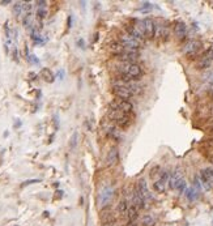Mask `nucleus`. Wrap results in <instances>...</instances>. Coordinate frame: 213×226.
Returning <instances> with one entry per match:
<instances>
[{"label": "nucleus", "instance_id": "26", "mask_svg": "<svg viewBox=\"0 0 213 226\" xmlns=\"http://www.w3.org/2000/svg\"><path fill=\"white\" fill-rule=\"evenodd\" d=\"M201 182H200V179H199V177H195L194 178V188L196 189V191L200 194V191H201Z\"/></svg>", "mask_w": 213, "mask_h": 226}, {"label": "nucleus", "instance_id": "5", "mask_svg": "<svg viewBox=\"0 0 213 226\" xmlns=\"http://www.w3.org/2000/svg\"><path fill=\"white\" fill-rule=\"evenodd\" d=\"M201 47V42L200 41H196V39H191L188 41L183 47V54L188 58H192L195 55H197L199 50Z\"/></svg>", "mask_w": 213, "mask_h": 226}, {"label": "nucleus", "instance_id": "27", "mask_svg": "<svg viewBox=\"0 0 213 226\" xmlns=\"http://www.w3.org/2000/svg\"><path fill=\"white\" fill-rule=\"evenodd\" d=\"M26 60L30 64H39V60L37 59V56H35V55H26Z\"/></svg>", "mask_w": 213, "mask_h": 226}, {"label": "nucleus", "instance_id": "22", "mask_svg": "<svg viewBox=\"0 0 213 226\" xmlns=\"http://www.w3.org/2000/svg\"><path fill=\"white\" fill-rule=\"evenodd\" d=\"M41 76L43 77L44 80H46V81H49V82H52L54 81V75L51 73V71H50V69H47V68H43L42 69V72H41Z\"/></svg>", "mask_w": 213, "mask_h": 226}, {"label": "nucleus", "instance_id": "35", "mask_svg": "<svg viewBox=\"0 0 213 226\" xmlns=\"http://www.w3.org/2000/svg\"><path fill=\"white\" fill-rule=\"evenodd\" d=\"M208 81H209V82H211L212 85H213V72H212L211 75H209V79H208Z\"/></svg>", "mask_w": 213, "mask_h": 226}, {"label": "nucleus", "instance_id": "2", "mask_svg": "<svg viewBox=\"0 0 213 226\" xmlns=\"http://www.w3.org/2000/svg\"><path fill=\"white\" fill-rule=\"evenodd\" d=\"M107 118L110 119V120L115 122L119 127H127V125L131 123L130 114L123 113V111H119V110H111L110 108V110L107 111Z\"/></svg>", "mask_w": 213, "mask_h": 226}, {"label": "nucleus", "instance_id": "13", "mask_svg": "<svg viewBox=\"0 0 213 226\" xmlns=\"http://www.w3.org/2000/svg\"><path fill=\"white\" fill-rule=\"evenodd\" d=\"M174 33H175L176 38H178L179 41H183L184 38H186V35H187V26H186V24H184V22H182V21H178L175 24V26H174Z\"/></svg>", "mask_w": 213, "mask_h": 226}, {"label": "nucleus", "instance_id": "6", "mask_svg": "<svg viewBox=\"0 0 213 226\" xmlns=\"http://www.w3.org/2000/svg\"><path fill=\"white\" fill-rule=\"evenodd\" d=\"M119 38H120V43L127 50H139L140 43H141V41L136 39V38H133L130 34H122Z\"/></svg>", "mask_w": 213, "mask_h": 226}, {"label": "nucleus", "instance_id": "18", "mask_svg": "<svg viewBox=\"0 0 213 226\" xmlns=\"http://www.w3.org/2000/svg\"><path fill=\"white\" fill-rule=\"evenodd\" d=\"M184 195H186V197L188 199V201H195L199 196V192L196 191L194 187H188V188L186 189V192H184Z\"/></svg>", "mask_w": 213, "mask_h": 226}, {"label": "nucleus", "instance_id": "7", "mask_svg": "<svg viewBox=\"0 0 213 226\" xmlns=\"http://www.w3.org/2000/svg\"><path fill=\"white\" fill-rule=\"evenodd\" d=\"M213 63V50L209 49L201 55V58L197 62V69H207Z\"/></svg>", "mask_w": 213, "mask_h": 226}, {"label": "nucleus", "instance_id": "23", "mask_svg": "<svg viewBox=\"0 0 213 226\" xmlns=\"http://www.w3.org/2000/svg\"><path fill=\"white\" fill-rule=\"evenodd\" d=\"M186 189H187V183H186V179H181L179 180V183L176 184V187H175V191L178 192L179 195H182V194H184L186 192Z\"/></svg>", "mask_w": 213, "mask_h": 226}, {"label": "nucleus", "instance_id": "19", "mask_svg": "<svg viewBox=\"0 0 213 226\" xmlns=\"http://www.w3.org/2000/svg\"><path fill=\"white\" fill-rule=\"evenodd\" d=\"M156 33L158 37L167 38L169 37V26H166V25H159V26L156 27Z\"/></svg>", "mask_w": 213, "mask_h": 226}, {"label": "nucleus", "instance_id": "14", "mask_svg": "<svg viewBox=\"0 0 213 226\" xmlns=\"http://www.w3.org/2000/svg\"><path fill=\"white\" fill-rule=\"evenodd\" d=\"M119 161V152H118V148H111L107 153V157H106V162H107V166H114V165L118 163Z\"/></svg>", "mask_w": 213, "mask_h": 226}, {"label": "nucleus", "instance_id": "12", "mask_svg": "<svg viewBox=\"0 0 213 226\" xmlns=\"http://www.w3.org/2000/svg\"><path fill=\"white\" fill-rule=\"evenodd\" d=\"M136 191L139 192L140 196H141L142 199L145 200V203H148L150 199H152V196H150V194H149V189H148L147 182H145V179H140L139 182H137Z\"/></svg>", "mask_w": 213, "mask_h": 226}, {"label": "nucleus", "instance_id": "3", "mask_svg": "<svg viewBox=\"0 0 213 226\" xmlns=\"http://www.w3.org/2000/svg\"><path fill=\"white\" fill-rule=\"evenodd\" d=\"M110 108L111 110H119V111H123V113L130 114L133 110V105L130 101H126V99L115 98L110 103Z\"/></svg>", "mask_w": 213, "mask_h": 226}, {"label": "nucleus", "instance_id": "8", "mask_svg": "<svg viewBox=\"0 0 213 226\" xmlns=\"http://www.w3.org/2000/svg\"><path fill=\"white\" fill-rule=\"evenodd\" d=\"M140 52L139 50H127L126 49L123 51V54L119 55V59L123 60L126 63H136V60L139 59Z\"/></svg>", "mask_w": 213, "mask_h": 226}, {"label": "nucleus", "instance_id": "20", "mask_svg": "<svg viewBox=\"0 0 213 226\" xmlns=\"http://www.w3.org/2000/svg\"><path fill=\"white\" fill-rule=\"evenodd\" d=\"M139 217V209L136 206H133L132 204H128V220L130 221H135Z\"/></svg>", "mask_w": 213, "mask_h": 226}, {"label": "nucleus", "instance_id": "34", "mask_svg": "<svg viewBox=\"0 0 213 226\" xmlns=\"http://www.w3.org/2000/svg\"><path fill=\"white\" fill-rule=\"evenodd\" d=\"M58 77L60 80H63V77H64V71H63V69H60V71L58 72Z\"/></svg>", "mask_w": 213, "mask_h": 226}, {"label": "nucleus", "instance_id": "33", "mask_svg": "<svg viewBox=\"0 0 213 226\" xmlns=\"http://www.w3.org/2000/svg\"><path fill=\"white\" fill-rule=\"evenodd\" d=\"M77 44L81 47V49H85V43H84V39H78L77 41Z\"/></svg>", "mask_w": 213, "mask_h": 226}, {"label": "nucleus", "instance_id": "11", "mask_svg": "<svg viewBox=\"0 0 213 226\" xmlns=\"http://www.w3.org/2000/svg\"><path fill=\"white\" fill-rule=\"evenodd\" d=\"M113 196H114L113 187L106 186L101 192V206H107L113 200Z\"/></svg>", "mask_w": 213, "mask_h": 226}, {"label": "nucleus", "instance_id": "17", "mask_svg": "<svg viewBox=\"0 0 213 226\" xmlns=\"http://www.w3.org/2000/svg\"><path fill=\"white\" fill-rule=\"evenodd\" d=\"M118 213L122 217H127L128 218V204L126 200H120L118 204Z\"/></svg>", "mask_w": 213, "mask_h": 226}, {"label": "nucleus", "instance_id": "31", "mask_svg": "<svg viewBox=\"0 0 213 226\" xmlns=\"http://www.w3.org/2000/svg\"><path fill=\"white\" fill-rule=\"evenodd\" d=\"M35 4H37V7H38V8H46L47 3L44 1V0H38V1L35 3Z\"/></svg>", "mask_w": 213, "mask_h": 226}, {"label": "nucleus", "instance_id": "28", "mask_svg": "<svg viewBox=\"0 0 213 226\" xmlns=\"http://www.w3.org/2000/svg\"><path fill=\"white\" fill-rule=\"evenodd\" d=\"M46 15H47L46 8H38V9H37V16L39 18H44V17H46Z\"/></svg>", "mask_w": 213, "mask_h": 226}, {"label": "nucleus", "instance_id": "10", "mask_svg": "<svg viewBox=\"0 0 213 226\" xmlns=\"http://www.w3.org/2000/svg\"><path fill=\"white\" fill-rule=\"evenodd\" d=\"M113 94L116 97V98L126 99V101H128V99L133 96L127 88H124V86H118V85H113Z\"/></svg>", "mask_w": 213, "mask_h": 226}, {"label": "nucleus", "instance_id": "32", "mask_svg": "<svg viewBox=\"0 0 213 226\" xmlns=\"http://www.w3.org/2000/svg\"><path fill=\"white\" fill-rule=\"evenodd\" d=\"M153 8V5L150 4V3H144V4H142V8L141 9L142 11H147V9H152Z\"/></svg>", "mask_w": 213, "mask_h": 226}, {"label": "nucleus", "instance_id": "16", "mask_svg": "<svg viewBox=\"0 0 213 226\" xmlns=\"http://www.w3.org/2000/svg\"><path fill=\"white\" fill-rule=\"evenodd\" d=\"M109 50H110L111 54L116 55V56H119L120 54H123V51H124V46H123L120 42H113V43L109 46Z\"/></svg>", "mask_w": 213, "mask_h": 226}, {"label": "nucleus", "instance_id": "24", "mask_svg": "<svg viewBox=\"0 0 213 226\" xmlns=\"http://www.w3.org/2000/svg\"><path fill=\"white\" fill-rule=\"evenodd\" d=\"M201 171L204 172V175H205L207 179L209 180V183H211V186L213 188V169H211V167H207V169H203Z\"/></svg>", "mask_w": 213, "mask_h": 226}, {"label": "nucleus", "instance_id": "21", "mask_svg": "<svg viewBox=\"0 0 213 226\" xmlns=\"http://www.w3.org/2000/svg\"><path fill=\"white\" fill-rule=\"evenodd\" d=\"M154 224H156V220L153 218L152 216H149V214L142 216V218H141V225L142 226H154Z\"/></svg>", "mask_w": 213, "mask_h": 226}, {"label": "nucleus", "instance_id": "30", "mask_svg": "<svg viewBox=\"0 0 213 226\" xmlns=\"http://www.w3.org/2000/svg\"><path fill=\"white\" fill-rule=\"evenodd\" d=\"M41 180L39 179H30V180H26V182L22 183V186H29V184H33V183H39Z\"/></svg>", "mask_w": 213, "mask_h": 226}, {"label": "nucleus", "instance_id": "29", "mask_svg": "<svg viewBox=\"0 0 213 226\" xmlns=\"http://www.w3.org/2000/svg\"><path fill=\"white\" fill-rule=\"evenodd\" d=\"M77 137H78L77 132H75L73 135H72V139H71V148H72V149H75V148H76V144H77Z\"/></svg>", "mask_w": 213, "mask_h": 226}, {"label": "nucleus", "instance_id": "40", "mask_svg": "<svg viewBox=\"0 0 213 226\" xmlns=\"http://www.w3.org/2000/svg\"><path fill=\"white\" fill-rule=\"evenodd\" d=\"M212 224H213V222H212Z\"/></svg>", "mask_w": 213, "mask_h": 226}, {"label": "nucleus", "instance_id": "38", "mask_svg": "<svg viewBox=\"0 0 213 226\" xmlns=\"http://www.w3.org/2000/svg\"><path fill=\"white\" fill-rule=\"evenodd\" d=\"M209 92H211V96L213 97V85L211 86V89H209Z\"/></svg>", "mask_w": 213, "mask_h": 226}, {"label": "nucleus", "instance_id": "15", "mask_svg": "<svg viewBox=\"0 0 213 226\" xmlns=\"http://www.w3.org/2000/svg\"><path fill=\"white\" fill-rule=\"evenodd\" d=\"M183 179V177H182V172L181 170H175V171L170 172V179H169V187L171 189H175L176 184L179 183V180Z\"/></svg>", "mask_w": 213, "mask_h": 226}, {"label": "nucleus", "instance_id": "39", "mask_svg": "<svg viewBox=\"0 0 213 226\" xmlns=\"http://www.w3.org/2000/svg\"><path fill=\"white\" fill-rule=\"evenodd\" d=\"M20 125H21V122H17V123L15 124V127H20Z\"/></svg>", "mask_w": 213, "mask_h": 226}, {"label": "nucleus", "instance_id": "4", "mask_svg": "<svg viewBox=\"0 0 213 226\" xmlns=\"http://www.w3.org/2000/svg\"><path fill=\"white\" fill-rule=\"evenodd\" d=\"M169 179H170V172L169 171H162L159 175V179H157L153 183V188L154 191H157L158 194H164L166 191V187L169 184Z\"/></svg>", "mask_w": 213, "mask_h": 226}, {"label": "nucleus", "instance_id": "25", "mask_svg": "<svg viewBox=\"0 0 213 226\" xmlns=\"http://www.w3.org/2000/svg\"><path fill=\"white\" fill-rule=\"evenodd\" d=\"M22 11H24V3H21V1L15 3V5H13V13L16 16H21Z\"/></svg>", "mask_w": 213, "mask_h": 226}, {"label": "nucleus", "instance_id": "36", "mask_svg": "<svg viewBox=\"0 0 213 226\" xmlns=\"http://www.w3.org/2000/svg\"><path fill=\"white\" fill-rule=\"evenodd\" d=\"M71 25H72V17L69 16L68 17V27H71Z\"/></svg>", "mask_w": 213, "mask_h": 226}, {"label": "nucleus", "instance_id": "37", "mask_svg": "<svg viewBox=\"0 0 213 226\" xmlns=\"http://www.w3.org/2000/svg\"><path fill=\"white\" fill-rule=\"evenodd\" d=\"M9 0H4V1H1V4H9Z\"/></svg>", "mask_w": 213, "mask_h": 226}, {"label": "nucleus", "instance_id": "1", "mask_svg": "<svg viewBox=\"0 0 213 226\" xmlns=\"http://www.w3.org/2000/svg\"><path fill=\"white\" fill-rule=\"evenodd\" d=\"M118 68H119L120 73H122L123 76L128 77V79H131V80L139 79V77L142 75V68L137 63H126V62H123L122 64L118 65Z\"/></svg>", "mask_w": 213, "mask_h": 226}, {"label": "nucleus", "instance_id": "9", "mask_svg": "<svg viewBox=\"0 0 213 226\" xmlns=\"http://www.w3.org/2000/svg\"><path fill=\"white\" fill-rule=\"evenodd\" d=\"M142 26H144V37L153 38L156 35V24L152 18H144L142 20Z\"/></svg>", "mask_w": 213, "mask_h": 226}]
</instances>
